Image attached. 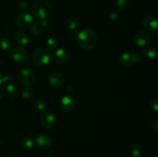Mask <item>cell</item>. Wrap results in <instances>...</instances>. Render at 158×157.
Listing matches in <instances>:
<instances>
[{"label":"cell","mask_w":158,"mask_h":157,"mask_svg":"<svg viewBox=\"0 0 158 157\" xmlns=\"http://www.w3.org/2000/svg\"><path fill=\"white\" fill-rule=\"evenodd\" d=\"M77 39L80 48L87 51L95 49L98 42L95 32L89 29H84L80 31L77 34Z\"/></svg>","instance_id":"cell-1"},{"label":"cell","mask_w":158,"mask_h":157,"mask_svg":"<svg viewBox=\"0 0 158 157\" xmlns=\"http://www.w3.org/2000/svg\"><path fill=\"white\" fill-rule=\"evenodd\" d=\"M34 17L39 20H44L52 12V6L46 0H38L34 3L32 8Z\"/></svg>","instance_id":"cell-2"},{"label":"cell","mask_w":158,"mask_h":157,"mask_svg":"<svg viewBox=\"0 0 158 157\" xmlns=\"http://www.w3.org/2000/svg\"><path fill=\"white\" fill-rule=\"evenodd\" d=\"M32 58L33 62L39 66H44L49 64L51 60V53L49 49L38 48L32 52Z\"/></svg>","instance_id":"cell-3"},{"label":"cell","mask_w":158,"mask_h":157,"mask_svg":"<svg viewBox=\"0 0 158 157\" xmlns=\"http://www.w3.org/2000/svg\"><path fill=\"white\" fill-rule=\"evenodd\" d=\"M141 61L140 54L137 52H123L119 56V62L123 67H131Z\"/></svg>","instance_id":"cell-4"},{"label":"cell","mask_w":158,"mask_h":157,"mask_svg":"<svg viewBox=\"0 0 158 157\" xmlns=\"http://www.w3.org/2000/svg\"><path fill=\"white\" fill-rule=\"evenodd\" d=\"M11 56H12V59L16 62L17 63L24 64L29 61V54L25 48L18 46V47H15L12 49Z\"/></svg>","instance_id":"cell-5"},{"label":"cell","mask_w":158,"mask_h":157,"mask_svg":"<svg viewBox=\"0 0 158 157\" xmlns=\"http://www.w3.org/2000/svg\"><path fill=\"white\" fill-rule=\"evenodd\" d=\"M51 29V24L49 21L44 19L35 22L30 27V31L32 35H40L43 32H49Z\"/></svg>","instance_id":"cell-6"},{"label":"cell","mask_w":158,"mask_h":157,"mask_svg":"<svg viewBox=\"0 0 158 157\" xmlns=\"http://www.w3.org/2000/svg\"><path fill=\"white\" fill-rule=\"evenodd\" d=\"M19 79L26 86L32 84L35 80V74L32 69L29 68H23L19 72Z\"/></svg>","instance_id":"cell-7"},{"label":"cell","mask_w":158,"mask_h":157,"mask_svg":"<svg viewBox=\"0 0 158 157\" xmlns=\"http://www.w3.org/2000/svg\"><path fill=\"white\" fill-rule=\"evenodd\" d=\"M33 23V18L27 12H24L19 15L15 19V26L20 29H29Z\"/></svg>","instance_id":"cell-8"},{"label":"cell","mask_w":158,"mask_h":157,"mask_svg":"<svg viewBox=\"0 0 158 157\" xmlns=\"http://www.w3.org/2000/svg\"><path fill=\"white\" fill-rule=\"evenodd\" d=\"M35 146L42 150H46L49 149L52 146V139L49 135H46L45 133H42L35 136Z\"/></svg>","instance_id":"cell-9"},{"label":"cell","mask_w":158,"mask_h":157,"mask_svg":"<svg viewBox=\"0 0 158 157\" xmlns=\"http://www.w3.org/2000/svg\"><path fill=\"white\" fill-rule=\"evenodd\" d=\"M60 108L63 112H70L76 106V100L73 95H66L60 101Z\"/></svg>","instance_id":"cell-10"},{"label":"cell","mask_w":158,"mask_h":157,"mask_svg":"<svg viewBox=\"0 0 158 157\" xmlns=\"http://www.w3.org/2000/svg\"><path fill=\"white\" fill-rule=\"evenodd\" d=\"M134 42L138 46H144L151 39V33L146 30L137 31L134 35Z\"/></svg>","instance_id":"cell-11"},{"label":"cell","mask_w":158,"mask_h":157,"mask_svg":"<svg viewBox=\"0 0 158 157\" xmlns=\"http://www.w3.org/2000/svg\"><path fill=\"white\" fill-rule=\"evenodd\" d=\"M40 123L42 126L46 129H51L56 124L55 115L50 112H44L40 116Z\"/></svg>","instance_id":"cell-12"},{"label":"cell","mask_w":158,"mask_h":157,"mask_svg":"<svg viewBox=\"0 0 158 157\" xmlns=\"http://www.w3.org/2000/svg\"><path fill=\"white\" fill-rule=\"evenodd\" d=\"M48 82L52 87L59 88L64 84L65 79L61 73L58 72H51L48 76Z\"/></svg>","instance_id":"cell-13"},{"label":"cell","mask_w":158,"mask_h":157,"mask_svg":"<svg viewBox=\"0 0 158 157\" xmlns=\"http://www.w3.org/2000/svg\"><path fill=\"white\" fill-rule=\"evenodd\" d=\"M52 58L55 62L58 64H64L69 60V54L67 50L64 49H59L53 53Z\"/></svg>","instance_id":"cell-14"},{"label":"cell","mask_w":158,"mask_h":157,"mask_svg":"<svg viewBox=\"0 0 158 157\" xmlns=\"http://www.w3.org/2000/svg\"><path fill=\"white\" fill-rule=\"evenodd\" d=\"M143 25L148 30L151 32H156L157 29V19L154 15H148L143 19Z\"/></svg>","instance_id":"cell-15"},{"label":"cell","mask_w":158,"mask_h":157,"mask_svg":"<svg viewBox=\"0 0 158 157\" xmlns=\"http://www.w3.org/2000/svg\"><path fill=\"white\" fill-rule=\"evenodd\" d=\"M14 37H15V41L19 44L22 45V46H26L29 42V35H27V33H26V32L22 30H19L17 32H15Z\"/></svg>","instance_id":"cell-16"},{"label":"cell","mask_w":158,"mask_h":157,"mask_svg":"<svg viewBox=\"0 0 158 157\" xmlns=\"http://www.w3.org/2000/svg\"><path fill=\"white\" fill-rule=\"evenodd\" d=\"M80 26V21L75 16L69 17L66 21V26L71 32H76L79 29Z\"/></svg>","instance_id":"cell-17"},{"label":"cell","mask_w":158,"mask_h":157,"mask_svg":"<svg viewBox=\"0 0 158 157\" xmlns=\"http://www.w3.org/2000/svg\"><path fill=\"white\" fill-rule=\"evenodd\" d=\"M2 92L6 97L11 98L15 95V92H16V89L12 83H6L2 87Z\"/></svg>","instance_id":"cell-18"},{"label":"cell","mask_w":158,"mask_h":157,"mask_svg":"<svg viewBox=\"0 0 158 157\" xmlns=\"http://www.w3.org/2000/svg\"><path fill=\"white\" fill-rule=\"evenodd\" d=\"M143 55L148 59H153L157 55V50L154 46H148L143 49Z\"/></svg>","instance_id":"cell-19"},{"label":"cell","mask_w":158,"mask_h":157,"mask_svg":"<svg viewBox=\"0 0 158 157\" xmlns=\"http://www.w3.org/2000/svg\"><path fill=\"white\" fill-rule=\"evenodd\" d=\"M59 45H60V42L55 37H49L46 40L47 49H49V50H55L59 47Z\"/></svg>","instance_id":"cell-20"},{"label":"cell","mask_w":158,"mask_h":157,"mask_svg":"<svg viewBox=\"0 0 158 157\" xmlns=\"http://www.w3.org/2000/svg\"><path fill=\"white\" fill-rule=\"evenodd\" d=\"M131 6V0H117V8L120 12H125Z\"/></svg>","instance_id":"cell-21"},{"label":"cell","mask_w":158,"mask_h":157,"mask_svg":"<svg viewBox=\"0 0 158 157\" xmlns=\"http://www.w3.org/2000/svg\"><path fill=\"white\" fill-rule=\"evenodd\" d=\"M130 153L132 157H139L141 154V146L137 143H133L130 146Z\"/></svg>","instance_id":"cell-22"},{"label":"cell","mask_w":158,"mask_h":157,"mask_svg":"<svg viewBox=\"0 0 158 157\" xmlns=\"http://www.w3.org/2000/svg\"><path fill=\"white\" fill-rule=\"evenodd\" d=\"M34 146V141L32 139L29 138V137H26L24 138L21 142V146L23 149L25 150H29L32 149Z\"/></svg>","instance_id":"cell-23"},{"label":"cell","mask_w":158,"mask_h":157,"mask_svg":"<svg viewBox=\"0 0 158 157\" xmlns=\"http://www.w3.org/2000/svg\"><path fill=\"white\" fill-rule=\"evenodd\" d=\"M34 107L39 112H42V111H44L45 109L47 107V104H46V101L42 99H39L36 101L35 102V104H34Z\"/></svg>","instance_id":"cell-24"},{"label":"cell","mask_w":158,"mask_h":157,"mask_svg":"<svg viewBox=\"0 0 158 157\" xmlns=\"http://www.w3.org/2000/svg\"><path fill=\"white\" fill-rule=\"evenodd\" d=\"M11 42L9 41V38H5V37H2L0 38V49L2 50L8 51L11 48Z\"/></svg>","instance_id":"cell-25"},{"label":"cell","mask_w":158,"mask_h":157,"mask_svg":"<svg viewBox=\"0 0 158 157\" xmlns=\"http://www.w3.org/2000/svg\"><path fill=\"white\" fill-rule=\"evenodd\" d=\"M22 95L26 99H29L32 98V95H33V92H32V88H30L29 86L25 87L23 89V92H22Z\"/></svg>","instance_id":"cell-26"},{"label":"cell","mask_w":158,"mask_h":157,"mask_svg":"<svg viewBox=\"0 0 158 157\" xmlns=\"http://www.w3.org/2000/svg\"><path fill=\"white\" fill-rule=\"evenodd\" d=\"M150 107L152 110L157 112L158 111V99L154 98L151 100L150 102Z\"/></svg>","instance_id":"cell-27"},{"label":"cell","mask_w":158,"mask_h":157,"mask_svg":"<svg viewBox=\"0 0 158 157\" xmlns=\"http://www.w3.org/2000/svg\"><path fill=\"white\" fill-rule=\"evenodd\" d=\"M19 8L21 9H23V10H26V9H29V4L26 1H25V0H21V1L19 2Z\"/></svg>","instance_id":"cell-28"},{"label":"cell","mask_w":158,"mask_h":157,"mask_svg":"<svg viewBox=\"0 0 158 157\" xmlns=\"http://www.w3.org/2000/svg\"><path fill=\"white\" fill-rule=\"evenodd\" d=\"M108 17H109V18H110L111 20H115L117 19V17H118V14H117V12H116V11H110V12H109V14H108Z\"/></svg>","instance_id":"cell-29"},{"label":"cell","mask_w":158,"mask_h":157,"mask_svg":"<svg viewBox=\"0 0 158 157\" xmlns=\"http://www.w3.org/2000/svg\"><path fill=\"white\" fill-rule=\"evenodd\" d=\"M151 127H152V129H154V131L158 130V119H154V121L152 122V123H151Z\"/></svg>","instance_id":"cell-30"},{"label":"cell","mask_w":158,"mask_h":157,"mask_svg":"<svg viewBox=\"0 0 158 157\" xmlns=\"http://www.w3.org/2000/svg\"><path fill=\"white\" fill-rule=\"evenodd\" d=\"M66 92H67L68 94L72 93V92L74 91V88L72 86H70V85H69V86H66Z\"/></svg>","instance_id":"cell-31"},{"label":"cell","mask_w":158,"mask_h":157,"mask_svg":"<svg viewBox=\"0 0 158 157\" xmlns=\"http://www.w3.org/2000/svg\"><path fill=\"white\" fill-rule=\"evenodd\" d=\"M5 80H6V78H5L4 75H3L2 74V72H0V85H1L2 83L5 81Z\"/></svg>","instance_id":"cell-32"},{"label":"cell","mask_w":158,"mask_h":157,"mask_svg":"<svg viewBox=\"0 0 158 157\" xmlns=\"http://www.w3.org/2000/svg\"><path fill=\"white\" fill-rule=\"evenodd\" d=\"M45 157H52V154L50 152H48L47 154H46V156Z\"/></svg>","instance_id":"cell-33"},{"label":"cell","mask_w":158,"mask_h":157,"mask_svg":"<svg viewBox=\"0 0 158 157\" xmlns=\"http://www.w3.org/2000/svg\"><path fill=\"white\" fill-rule=\"evenodd\" d=\"M2 97H3V95H2V94L0 93V99H1L2 98Z\"/></svg>","instance_id":"cell-34"},{"label":"cell","mask_w":158,"mask_h":157,"mask_svg":"<svg viewBox=\"0 0 158 157\" xmlns=\"http://www.w3.org/2000/svg\"><path fill=\"white\" fill-rule=\"evenodd\" d=\"M10 157H19V156H17V155H12V156H10Z\"/></svg>","instance_id":"cell-35"}]
</instances>
